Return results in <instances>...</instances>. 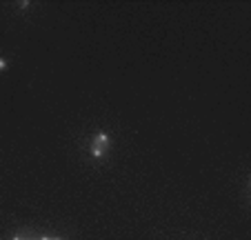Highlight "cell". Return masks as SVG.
<instances>
[{"instance_id":"cell-1","label":"cell","mask_w":251,"mask_h":240,"mask_svg":"<svg viewBox=\"0 0 251 240\" xmlns=\"http://www.w3.org/2000/svg\"><path fill=\"white\" fill-rule=\"evenodd\" d=\"M109 147H111V140H109V136L107 133H96V138H94V142H91V156H96V158H100V156H104L107 151H109Z\"/></svg>"},{"instance_id":"cell-2","label":"cell","mask_w":251,"mask_h":240,"mask_svg":"<svg viewBox=\"0 0 251 240\" xmlns=\"http://www.w3.org/2000/svg\"><path fill=\"white\" fill-rule=\"evenodd\" d=\"M14 240H38V236L31 234V231H23V234H18Z\"/></svg>"},{"instance_id":"cell-3","label":"cell","mask_w":251,"mask_h":240,"mask_svg":"<svg viewBox=\"0 0 251 240\" xmlns=\"http://www.w3.org/2000/svg\"><path fill=\"white\" fill-rule=\"evenodd\" d=\"M5 67H7V62L2 60V58H0V69H5Z\"/></svg>"},{"instance_id":"cell-4","label":"cell","mask_w":251,"mask_h":240,"mask_svg":"<svg viewBox=\"0 0 251 240\" xmlns=\"http://www.w3.org/2000/svg\"><path fill=\"white\" fill-rule=\"evenodd\" d=\"M38 240H60V238H47V236H45V238H38Z\"/></svg>"}]
</instances>
